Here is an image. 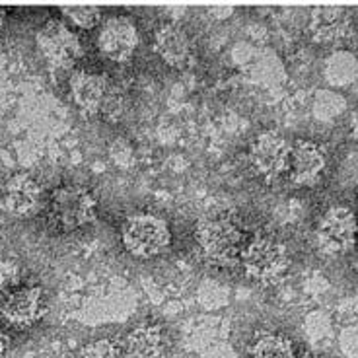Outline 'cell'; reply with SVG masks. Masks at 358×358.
<instances>
[{
    "label": "cell",
    "instance_id": "cell-1",
    "mask_svg": "<svg viewBox=\"0 0 358 358\" xmlns=\"http://www.w3.org/2000/svg\"><path fill=\"white\" fill-rule=\"evenodd\" d=\"M238 261L245 278L259 287H275L290 268L287 245L267 234H257L243 243Z\"/></svg>",
    "mask_w": 358,
    "mask_h": 358
},
{
    "label": "cell",
    "instance_id": "cell-2",
    "mask_svg": "<svg viewBox=\"0 0 358 358\" xmlns=\"http://www.w3.org/2000/svg\"><path fill=\"white\" fill-rule=\"evenodd\" d=\"M69 90L74 106L86 115H98L115 119L123 111V96L111 84L106 74L92 71L72 72Z\"/></svg>",
    "mask_w": 358,
    "mask_h": 358
},
{
    "label": "cell",
    "instance_id": "cell-3",
    "mask_svg": "<svg viewBox=\"0 0 358 358\" xmlns=\"http://www.w3.org/2000/svg\"><path fill=\"white\" fill-rule=\"evenodd\" d=\"M49 222L61 232L80 230L96 218V197L80 183H63L47 203Z\"/></svg>",
    "mask_w": 358,
    "mask_h": 358
},
{
    "label": "cell",
    "instance_id": "cell-4",
    "mask_svg": "<svg viewBox=\"0 0 358 358\" xmlns=\"http://www.w3.org/2000/svg\"><path fill=\"white\" fill-rule=\"evenodd\" d=\"M121 242L136 259H154L171 245L170 224L150 213L127 216L121 226Z\"/></svg>",
    "mask_w": 358,
    "mask_h": 358
},
{
    "label": "cell",
    "instance_id": "cell-5",
    "mask_svg": "<svg viewBox=\"0 0 358 358\" xmlns=\"http://www.w3.org/2000/svg\"><path fill=\"white\" fill-rule=\"evenodd\" d=\"M195 243L201 255L208 263L230 265L236 259H240V251L245 240L240 226L234 220L224 216H210V218H203L197 224Z\"/></svg>",
    "mask_w": 358,
    "mask_h": 358
},
{
    "label": "cell",
    "instance_id": "cell-6",
    "mask_svg": "<svg viewBox=\"0 0 358 358\" xmlns=\"http://www.w3.org/2000/svg\"><path fill=\"white\" fill-rule=\"evenodd\" d=\"M36 43L41 57L55 69H71L84 53L78 34L63 20H47L37 29Z\"/></svg>",
    "mask_w": 358,
    "mask_h": 358
},
{
    "label": "cell",
    "instance_id": "cell-7",
    "mask_svg": "<svg viewBox=\"0 0 358 358\" xmlns=\"http://www.w3.org/2000/svg\"><path fill=\"white\" fill-rule=\"evenodd\" d=\"M47 312L43 290L36 285L20 282L0 292V317L14 327H31Z\"/></svg>",
    "mask_w": 358,
    "mask_h": 358
},
{
    "label": "cell",
    "instance_id": "cell-8",
    "mask_svg": "<svg viewBox=\"0 0 358 358\" xmlns=\"http://www.w3.org/2000/svg\"><path fill=\"white\" fill-rule=\"evenodd\" d=\"M358 236V220L347 206H331L325 210L315 230L317 248L325 255H343L355 245Z\"/></svg>",
    "mask_w": 358,
    "mask_h": 358
},
{
    "label": "cell",
    "instance_id": "cell-9",
    "mask_svg": "<svg viewBox=\"0 0 358 358\" xmlns=\"http://www.w3.org/2000/svg\"><path fill=\"white\" fill-rule=\"evenodd\" d=\"M288 160H290V146L275 131H265L255 136L250 146L251 168L259 178L273 181L287 173Z\"/></svg>",
    "mask_w": 358,
    "mask_h": 358
},
{
    "label": "cell",
    "instance_id": "cell-10",
    "mask_svg": "<svg viewBox=\"0 0 358 358\" xmlns=\"http://www.w3.org/2000/svg\"><path fill=\"white\" fill-rule=\"evenodd\" d=\"M141 45V34L133 20L125 16H111L108 18L98 34L99 53L113 63L129 61Z\"/></svg>",
    "mask_w": 358,
    "mask_h": 358
},
{
    "label": "cell",
    "instance_id": "cell-11",
    "mask_svg": "<svg viewBox=\"0 0 358 358\" xmlns=\"http://www.w3.org/2000/svg\"><path fill=\"white\" fill-rule=\"evenodd\" d=\"M121 343L125 358H168L171 350L170 331L154 320L134 323Z\"/></svg>",
    "mask_w": 358,
    "mask_h": 358
},
{
    "label": "cell",
    "instance_id": "cell-12",
    "mask_svg": "<svg viewBox=\"0 0 358 358\" xmlns=\"http://www.w3.org/2000/svg\"><path fill=\"white\" fill-rule=\"evenodd\" d=\"M43 201V187L31 173L18 171L0 185V205L10 215H34Z\"/></svg>",
    "mask_w": 358,
    "mask_h": 358
},
{
    "label": "cell",
    "instance_id": "cell-13",
    "mask_svg": "<svg viewBox=\"0 0 358 358\" xmlns=\"http://www.w3.org/2000/svg\"><path fill=\"white\" fill-rule=\"evenodd\" d=\"M327 170V154L322 144L313 141H296L290 146V160H288V176L292 183L300 187L315 185Z\"/></svg>",
    "mask_w": 358,
    "mask_h": 358
},
{
    "label": "cell",
    "instance_id": "cell-14",
    "mask_svg": "<svg viewBox=\"0 0 358 358\" xmlns=\"http://www.w3.org/2000/svg\"><path fill=\"white\" fill-rule=\"evenodd\" d=\"M154 51L171 69H187L195 59V43L179 24H164L156 29Z\"/></svg>",
    "mask_w": 358,
    "mask_h": 358
},
{
    "label": "cell",
    "instance_id": "cell-15",
    "mask_svg": "<svg viewBox=\"0 0 358 358\" xmlns=\"http://www.w3.org/2000/svg\"><path fill=\"white\" fill-rule=\"evenodd\" d=\"M350 16L345 8H317L310 20L312 36L322 43H337L350 36Z\"/></svg>",
    "mask_w": 358,
    "mask_h": 358
},
{
    "label": "cell",
    "instance_id": "cell-16",
    "mask_svg": "<svg viewBox=\"0 0 358 358\" xmlns=\"http://www.w3.org/2000/svg\"><path fill=\"white\" fill-rule=\"evenodd\" d=\"M294 345L287 335L271 329L257 331L245 349V358H294Z\"/></svg>",
    "mask_w": 358,
    "mask_h": 358
},
{
    "label": "cell",
    "instance_id": "cell-17",
    "mask_svg": "<svg viewBox=\"0 0 358 358\" xmlns=\"http://www.w3.org/2000/svg\"><path fill=\"white\" fill-rule=\"evenodd\" d=\"M80 358H125L123 343L113 337H98L82 347Z\"/></svg>",
    "mask_w": 358,
    "mask_h": 358
},
{
    "label": "cell",
    "instance_id": "cell-18",
    "mask_svg": "<svg viewBox=\"0 0 358 358\" xmlns=\"http://www.w3.org/2000/svg\"><path fill=\"white\" fill-rule=\"evenodd\" d=\"M61 14H64L72 26L80 29H92L101 22V8L98 6H63Z\"/></svg>",
    "mask_w": 358,
    "mask_h": 358
},
{
    "label": "cell",
    "instance_id": "cell-19",
    "mask_svg": "<svg viewBox=\"0 0 358 358\" xmlns=\"http://www.w3.org/2000/svg\"><path fill=\"white\" fill-rule=\"evenodd\" d=\"M20 282H24V280H22V268L18 263L10 259H0V292L16 287Z\"/></svg>",
    "mask_w": 358,
    "mask_h": 358
},
{
    "label": "cell",
    "instance_id": "cell-20",
    "mask_svg": "<svg viewBox=\"0 0 358 358\" xmlns=\"http://www.w3.org/2000/svg\"><path fill=\"white\" fill-rule=\"evenodd\" d=\"M350 134L358 141V108L355 109L352 115H350Z\"/></svg>",
    "mask_w": 358,
    "mask_h": 358
},
{
    "label": "cell",
    "instance_id": "cell-21",
    "mask_svg": "<svg viewBox=\"0 0 358 358\" xmlns=\"http://www.w3.org/2000/svg\"><path fill=\"white\" fill-rule=\"evenodd\" d=\"M6 350H8V339L4 331L0 329V358H6Z\"/></svg>",
    "mask_w": 358,
    "mask_h": 358
},
{
    "label": "cell",
    "instance_id": "cell-22",
    "mask_svg": "<svg viewBox=\"0 0 358 358\" xmlns=\"http://www.w3.org/2000/svg\"><path fill=\"white\" fill-rule=\"evenodd\" d=\"M2 26H4V10L0 8V29H2Z\"/></svg>",
    "mask_w": 358,
    "mask_h": 358
},
{
    "label": "cell",
    "instance_id": "cell-23",
    "mask_svg": "<svg viewBox=\"0 0 358 358\" xmlns=\"http://www.w3.org/2000/svg\"><path fill=\"white\" fill-rule=\"evenodd\" d=\"M294 358H315V357H312V355H300V357H294Z\"/></svg>",
    "mask_w": 358,
    "mask_h": 358
}]
</instances>
